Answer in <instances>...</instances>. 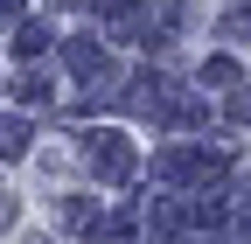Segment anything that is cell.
I'll return each mask as SVG.
<instances>
[{"label": "cell", "instance_id": "obj_9", "mask_svg": "<svg viewBox=\"0 0 251 244\" xmlns=\"http://www.w3.org/2000/svg\"><path fill=\"white\" fill-rule=\"evenodd\" d=\"M7 223H14V202H0V230H7Z\"/></svg>", "mask_w": 251, "mask_h": 244}, {"label": "cell", "instance_id": "obj_6", "mask_svg": "<svg viewBox=\"0 0 251 244\" xmlns=\"http://www.w3.org/2000/svg\"><path fill=\"white\" fill-rule=\"evenodd\" d=\"M202 77H209V91H230V84H237V63H230V56H209Z\"/></svg>", "mask_w": 251, "mask_h": 244}, {"label": "cell", "instance_id": "obj_8", "mask_svg": "<svg viewBox=\"0 0 251 244\" xmlns=\"http://www.w3.org/2000/svg\"><path fill=\"white\" fill-rule=\"evenodd\" d=\"M230 119H237V126H251V91H237V98H230Z\"/></svg>", "mask_w": 251, "mask_h": 244}, {"label": "cell", "instance_id": "obj_7", "mask_svg": "<svg viewBox=\"0 0 251 244\" xmlns=\"http://www.w3.org/2000/svg\"><path fill=\"white\" fill-rule=\"evenodd\" d=\"M224 35H230V42H251V7H230V14H224Z\"/></svg>", "mask_w": 251, "mask_h": 244}, {"label": "cell", "instance_id": "obj_2", "mask_svg": "<svg viewBox=\"0 0 251 244\" xmlns=\"http://www.w3.org/2000/svg\"><path fill=\"white\" fill-rule=\"evenodd\" d=\"M28 154V119H0V161H21Z\"/></svg>", "mask_w": 251, "mask_h": 244}, {"label": "cell", "instance_id": "obj_10", "mask_svg": "<svg viewBox=\"0 0 251 244\" xmlns=\"http://www.w3.org/2000/svg\"><path fill=\"white\" fill-rule=\"evenodd\" d=\"M56 7H91V0H56Z\"/></svg>", "mask_w": 251, "mask_h": 244}, {"label": "cell", "instance_id": "obj_1", "mask_svg": "<svg viewBox=\"0 0 251 244\" xmlns=\"http://www.w3.org/2000/svg\"><path fill=\"white\" fill-rule=\"evenodd\" d=\"M84 168L98 181H133V140L126 133H91L84 140Z\"/></svg>", "mask_w": 251, "mask_h": 244}, {"label": "cell", "instance_id": "obj_4", "mask_svg": "<svg viewBox=\"0 0 251 244\" xmlns=\"http://www.w3.org/2000/svg\"><path fill=\"white\" fill-rule=\"evenodd\" d=\"M14 98H21V105H49L56 91H49V77H42V70H21V84H14Z\"/></svg>", "mask_w": 251, "mask_h": 244}, {"label": "cell", "instance_id": "obj_3", "mask_svg": "<svg viewBox=\"0 0 251 244\" xmlns=\"http://www.w3.org/2000/svg\"><path fill=\"white\" fill-rule=\"evenodd\" d=\"M42 49H49V28H42V21H21V35H14V56H21V63H35Z\"/></svg>", "mask_w": 251, "mask_h": 244}, {"label": "cell", "instance_id": "obj_5", "mask_svg": "<svg viewBox=\"0 0 251 244\" xmlns=\"http://www.w3.org/2000/svg\"><path fill=\"white\" fill-rule=\"evenodd\" d=\"M63 56H70V70H77V77H91V70L105 63V56H98V42H91V35H77V42L63 49Z\"/></svg>", "mask_w": 251, "mask_h": 244}]
</instances>
